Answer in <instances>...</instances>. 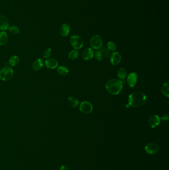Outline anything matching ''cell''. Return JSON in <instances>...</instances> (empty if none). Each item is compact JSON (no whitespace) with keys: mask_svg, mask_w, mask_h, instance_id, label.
Returning <instances> with one entry per match:
<instances>
[{"mask_svg":"<svg viewBox=\"0 0 169 170\" xmlns=\"http://www.w3.org/2000/svg\"><path fill=\"white\" fill-rule=\"evenodd\" d=\"M79 51L76 50H72V51H70L69 53V57L71 59H76L79 57Z\"/></svg>","mask_w":169,"mask_h":170,"instance_id":"603a6c76","label":"cell"},{"mask_svg":"<svg viewBox=\"0 0 169 170\" xmlns=\"http://www.w3.org/2000/svg\"><path fill=\"white\" fill-rule=\"evenodd\" d=\"M107 46L108 49L111 51H115V50L116 49V45L112 42H108L107 44Z\"/></svg>","mask_w":169,"mask_h":170,"instance_id":"484cf974","label":"cell"},{"mask_svg":"<svg viewBox=\"0 0 169 170\" xmlns=\"http://www.w3.org/2000/svg\"><path fill=\"white\" fill-rule=\"evenodd\" d=\"M94 51L90 48H87L84 50L82 53V57L85 60H89L93 57Z\"/></svg>","mask_w":169,"mask_h":170,"instance_id":"4fadbf2b","label":"cell"},{"mask_svg":"<svg viewBox=\"0 0 169 170\" xmlns=\"http://www.w3.org/2000/svg\"><path fill=\"white\" fill-rule=\"evenodd\" d=\"M8 30L13 35H17L20 32V29L15 25H13L8 28Z\"/></svg>","mask_w":169,"mask_h":170,"instance_id":"d4e9b609","label":"cell"},{"mask_svg":"<svg viewBox=\"0 0 169 170\" xmlns=\"http://www.w3.org/2000/svg\"><path fill=\"white\" fill-rule=\"evenodd\" d=\"M160 119L163 121H167L169 119V116L168 115H164V116H162L161 118H160Z\"/></svg>","mask_w":169,"mask_h":170,"instance_id":"4316f807","label":"cell"},{"mask_svg":"<svg viewBox=\"0 0 169 170\" xmlns=\"http://www.w3.org/2000/svg\"><path fill=\"white\" fill-rule=\"evenodd\" d=\"M160 123V117L156 115H153L150 117L148 124L151 128H155L159 126Z\"/></svg>","mask_w":169,"mask_h":170,"instance_id":"7c38bea8","label":"cell"},{"mask_svg":"<svg viewBox=\"0 0 169 170\" xmlns=\"http://www.w3.org/2000/svg\"><path fill=\"white\" fill-rule=\"evenodd\" d=\"M128 106L132 107H138L143 106L146 101V97L141 92H133L128 97Z\"/></svg>","mask_w":169,"mask_h":170,"instance_id":"6da1fadb","label":"cell"},{"mask_svg":"<svg viewBox=\"0 0 169 170\" xmlns=\"http://www.w3.org/2000/svg\"><path fill=\"white\" fill-rule=\"evenodd\" d=\"M70 32V27L67 23H64L61 25L60 28V32L62 37H67Z\"/></svg>","mask_w":169,"mask_h":170,"instance_id":"9a60e30c","label":"cell"},{"mask_svg":"<svg viewBox=\"0 0 169 170\" xmlns=\"http://www.w3.org/2000/svg\"><path fill=\"white\" fill-rule=\"evenodd\" d=\"M69 42L72 46L75 49H79L82 48L83 45V41L82 38L76 35H74L71 37Z\"/></svg>","mask_w":169,"mask_h":170,"instance_id":"5b68a950","label":"cell"},{"mask_svg":"<svg viewBox=\"0 0 169 170\" xmlns=\"http://www.w3.org/2000/svg\"><path fill=\"white\" fill-rule=\"evenodd\" d=\"M159 148L157 144L153 143H150L147 144L145 147V152L149 155H154L157 153Z\"/></svg>","mask_w":169,"mask_h":170,"instance_id":"ba28073f","label":"cell"},{"mask_svg":"<svg viewBox=\"0 0 169 170\" xmlns=\"http://www.w3.org/2000/svg\"><path fill=\"white\" fill-rule=\"evenodd\" d=\"M121 56L120 53L116 52L112 54L111 56L110 61L113 65H117L120 63L121 61Z\"/></svg>","mask_w":169,"mask_h":170,"instance_id":"5bb4252c","label":"cell"},{"mask_svg":"<svg viewBox=\"0 0 169 170\" xmlns=\"http://www.w3.org/2000/svg\"><path fill=\"white\" fill-rule=\"evenodd\" d=\"M110 55V52L108 48L105 47H101L96 51L95 57L98 61H102V60L106 59Z\"/></svg>","mask_w":169,"mask_h":170,"instance_id":"277c9868","label":"cell"},{"mask_svg":"<svg viewBox=\"0 0 169 170\" xmlns=\"http://www.w3.org/2000/svg\"><path fill=\"white\" fill-rule=\"evenodd\" d=\"M126 70L125 68H120L118 72V76L123 83H126Z\"/></svg>","mask_w":169,"mask_h":170,"instance_id":"ac0fdd59","label":"cell"},{"mask_svg":"<svg viewBox=\"0 0 169 170\" xmlns=\"http://www.w3.org/2000/svg\"><path fill=\"white\" fill-rule=\"evenodd\" d=\"M102 40L99 35H95L90 40L91 46L93 49H99L102 47Z\"/></svg>","mask_w":169,"mask_h":170,"instance_id":"8992f818","label":"cell"},{"mask_svg":"<svg viewBox=\"0 0 169 170\" xmlns=\"http://www.w3.org/2000/svg\"><path fill=\"white\" fill-rule=\"evenodd\" d=\"M67 102L69 106L73 107H76L79 104V101L75 97H69L67 99Z\"/></svg>","mask_w":169,"mask_h":170,"instance_id":"44dd1931","label":"cell"},{"mask_svg":"<svg viewBox=\"0 0 169 170\" xmlns=\"http://www.w3.org/2000/svg\"><path fill=\"white\" fill-rule=\"evenodd\" d=\"M8 36L4 31L0 32V46H3L8 42Z\"/></svg>","mask_w":169,"mask_h":170,"instance_id":"e0dca14e","label":"cell"},{"mask_svg":"<svg viewBox=\"0 0 169 170\" xmlns=\"http://www.w3.org/2000/svg\"><path fill=\"white\" fill-rule=\"evenodd\" d=\"M43 66L44 62L43 60L40 58H38L34 61L32 64V68L34 71H39L43 67Z\"/></svg>","mask_w":169,"mask_h":170,"instance_id":"2e32d148","label":"cell"},{"mask_svg":"<svg viewBox=\"0 0 169 170\" xmlns=\"http://www.w3.org/2000/svg\"><path fill=\"white\" fill-rule=\"evenodd\" d=\"M79 109L81 112L86 114H90L93 111V107L91 103L87 101H84L81 103Z\"/></svg>","mask_w":169,"mask_h":170,"instance_id":"52a82bcc","label":"cell"},{"mask_svg":"<svg viewBox=\"0 0 169 170\" xmlns=\"http://www.w3.org/2000/svg\"><path fill=\"white\" fill-rule=\"evenodd\" d=\"M137 81V75L135 72L130 73L127 77V83L130 87H133Z\"/></svg>","mask_w":169,"mask_h":170,"instance_id":"30bf717a","label":"cell"},{"mask_svg":"<svg viewBox=\"0 0 169 170\" xmlns=\"http://www.w3.org/2000/svg\"><path fill=\"white\" fill-rule=\"evenodd\" d=\"M9 28L8 18L5 15H0V30L5 31Z\"/></svg>","mask_w":169,"mask_h":170,"instance_id":"9c48e42d","label":"cell"},{"mask_svg":"<svg viewBox=\"0 0 169 170\" xmlns=\"http://www.w3.org/2000/svg\"><path fill=\"white\" fill-rule=\"evenodd\" d=\"M60 170H70L69 168L66 166L63 165L61 167V168H60Z\"/></svg>","mask_w":169,"mask_h":170,"instance_id":"83f0119b","label":"cell"},{"mask_svg":"<svg viewBox=\"0 0 169 170\" xmlns=\"http://www.w3.org/2000/svg\"><path fill=\"white\" fill-rule=\"evenodd\" d=\"M123 83L120 80L113 79L109 80L106 84L107 91L110 94L116 95L121 92L123 87Z\"/></svg>","mask_w":169,"mask_h":170,"instance_id":"7a4b0ae2","label":"cell"},{"mask_svg":"<svg viewBox=\"0 0 169 170\" xmlns=\"http://www.w3.org/2000/svg\"><path fill=\"white\" fill-rule=\"evenodd\" d=\"M58 62L55 58H49L45 61V65L47 68L50 69H54L58 66Z\"/></svg>","mask_w":169,"mask_h":170,"instance_id":"8fae6325","label":"cell"},{"mask_svg":"<svg viewBox=\"0 0 169 170\" xmlns=\"http://www.w3.org/2000/svg\"><path fill=\"white\" fill-rule=\"evenodd\" d=\"M161 92L167 97H169V82H167L163 85L161 87Z\"/></svg>","mask_w":169,"mask_h":170,"instance_id":"ffe728a7","label":"cell"},{"mask_svg":"<svg viewBox=\"0 0 169 170\" xmlns=\"http://www.w3.org/2000/svg\"><path fill=\"white\" fill-rule=\"evenodd\" d=\"M58 72L62 76H65L69 73L68 68L65 66H60L58 68Z\"/></svg>","mask_w":169,"mask_h":170,"instance_id":"7402d4cb","label":"cell"},{"mask_svg":"<svg viewBox=\"0 0 169 170\" xmlns=\"http://www.w3.org/2000/svg\"><path fill=\"white\" fill-rule=\"evenodd\" d=\"M14 72L10 67L6 66L0 70V79L3 81H8L13 77Z\"/></svg>","mask_w":169,"mask_h":170,"instance_id":"3957f363","label":"cell"},{"mask_svg":"<svg viewBox=\"0 0 169 170\" xmlns=\"http://www.w3.org/2000/svg\"><path fill=\"white\" fill-rule=\"evenodd\" d=\"M19 62H20V58L18 57V56L17 55H14L11 57L8 61V63L10 66L13 67L17 66Z\"/></svg>","mask_w":169,"mask_h":170,"instance_id":"d6986e66","label":"cell"},{"mask_svg":"<svg viewBox=\"0 0 169 170\" xmlns=\"http://www.w3.org/2000/svg\"><path fill=\"white\" fill-rule=\"evenodd\" d=\"M52 54V49L51 48H47L43 51L42 56L45 59H48L51 56Z\"/></svg>","mask_w":169,"mask_h":170,"instance_id":"cb8c5ba5","label":"cell"}]
</instances>
